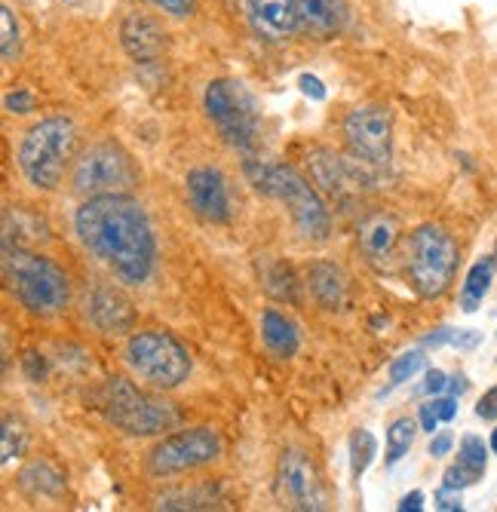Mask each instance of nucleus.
I'll return each mask as SVG.
<instances>
[{"mask_svg":"<svg viewBox=\"0 0 497 512\" xmlns=\"http://www.w3.org/2000/svg\"><path fill=\"white\" fill-rule=\"evenodd\" d=\"M399 246V221L387 212L369 215L359 224V252L366 255L372 267H387Z\"/></svg>","mask_w":497,"mask_h":512,"instance_id":"2eb2a0df","label":"nucleus"},{"mask_svg":"<svg viewBox=\"0 0 497 512\" xmlns=\"http://www.w3.org/2000/svg\"><path fill=\"white\" fill-rule=\"evenodd\" d=\"M22 451H25V433H22V427L13 424V421H4V463H10Z\"/></svg>","mask_w":497,"mask_h":512,"instance_id":"c85d7f7f","label":"nucleus"},{"mask_svg":"<svg viewBox=\"0 0 497 512\" xmlns=\"http://www.w3.org/2000/svg\"><path fill=\"white\" fill-rule=\"evenodd\" d=\"M86 316L105 335H120V332H126L129 325H132L129 301L120 298L114 289H105V286L86 292Z\"/></svg>","mask_w":497,"mask_h":512,"instance_id":"f3484780","label":"nucleus"},{"mask_svg":"<svg viewBox=\"0 0 497 512\" xmlns=\"http://www.w3.org/2000/svg\"><path fill=\"white\" fill-rule=\"evenodd\" d=\"M301 92H304V96H310L313 102H323L326 99V86L320 83V77H313V74H304L301 77Z\"/></svg>","mask_w":497,"mask_h":512,"instance_id":"c9c22d12","label":"nucleus"},{"mask_svg":"<svg viewBox=\"0 0 497 512\" xmlns=\"http://www.w3.org/2000/svg\"><path fill=\"white\" fill-rule=\"evenodd\" d=\"M436 506H439L442 512H458V509H464V503H461V491L445 488V485H442V491H436Z\"/></svg>","mask_w":497,"mask_h":512,"instance_id":"473e14b6","label":"nucleus"},{"mask_svg":"<svg viewBox=\"0 0 497 512\" xmlns=\"http://www.w3.org/2000/svg\"><path fill=\"white\" fill-rule=\"evenodd\" d=\"M344 135L350 151L372 166H387L393 154V114L381 105H366L347 114Z\"/></svg>","mask_w":497,"mask_h":512,"instance_id":"9b49d317","label":"nucleus"},{"mask_svg":"<svg viewBox=\"0 0 497 512\" xmlns=\"http://www.w3.org/2000/svg\"><path fill=\"white\" fill-rule=\"evenodd\" d=\"M252 31L267 43H286L301 28L298 0H246Z\"/></svg>","mask_w":497,"mask_h":512,"instance_id":"4468645a","label":"nucleus"},{"mask_svg":"<svg viewBox=\"0 0 497 512\" xmlns=\"http://www.w3.org/2000/svg\"><path fill=\"white\" fill-rule=\"evenodd\" d=\"M264 289L280 301H298V283H295L292 270L283 264H274L264 273Z\"/></svg>","mask_w":497,"mask_h":512,"instance_id":"393cba45","label":"nucleus"},{"mask_svg":"<svg viewBox=\"0 0 497 512\" xmlns=\"http://www.w3.org/2000/svg\"><path fill=\"white\" fill-rule=\"evenodd\" d=\"M448 451H451V436H448V433L433 436V442H430V454H433V457H445Z\"/></svg>","mask_w":497,"mask_h":512,"instance_id":"a19ab883","label":"nucleus"},{"mask_svg":"<svg viewBox=\"0 0 497 512\" xmlns=\"http://www.w3.org/2000/svg\"><path fill=\"white\" fill-rule=\"evenodd\" d=\"M491 451H494V454H497V430H494V433H491Z\"/></svg>","mask_w":497,"mask_h":512,"instance_id":"a18cd8bd","label":"nucleus"},{"mask_svg":"<svg viewBox=\"0 0 497 512\" xmlns=\"http://www.w3.org/2000/svg\"><path fill=\"white\" fill-rule=\"evenodd\" d=\"M277 494H280V503L289 509H301V512L326 509L323 485H320V479H316L313 463L301 451L283 454L280 476H277Z\"/></svg>","mask_w":497,"mask_h":512,"instance_id":"f8f14e48","label":"nucleus"},{"mask_svg":"<svg viewBox=\"0 0 497 512\" xmlns=\"http://www.w3.org/2000/svg\"><path fill=\"white\" fill-rule=\"evenodd\" d=\"M74 230L86 252L102 261L120 283L139 286L151 276L157 258L154 227L132 197H89L74 215Z\"/></svg>","mask_w":497,"mask_h":512,"instance_id":"f257e3e1","label":"nucleus"},{"mask_svg":"<svg viewBox=\"0 0 497 512\" xmlns=\"http://www.w3.org/2000/svg\"><path fill=\"white\" fill-rule=\"evenodd\" d=\"M451 335H455V332H451V329H439L436 335H430V338H424V344H427V347H439V344H451Z\"/></svg>","mask_w":497,"mask_h":512,"instance_id":"37998d69","label":"nucleus"},{"mask_svg":"<svg viewBox=\"0 0 497 512\" xmlns=\"http://www.w3.org/2000/svg\"><path fill=\"white\" fill-rule=\"evenodd\" d=\"M424 390L427 393H442V390H448V378H445V371H439V368H430L427 371V381H424Z\"/></svg>","mask_w":497,"mask_h":512,"instance_id":"4c0bfd02","label":"nucleus"},{"mask_svg":"<svg viewBox=\"0 0 497 512\" xmlns=\"http://www.w3.org/2000/svg\"><path fill=\"white\" fill-rule=\"evenodd\" d=\"M458 270V243L439 224H424L409 243V276L421 298H439Z\"/></svg>","mask_w":497,"mask_h":512,"instance_id":"423d86ee","label":"nucleus"},{"mask_svg":"<svg viewBox=\"0 0 497 512\" xmlns=\"http://www.w3.org/2000/svg\"><path fill=\"white\" fill-rule=\"evenodd\" d=\"M418 509H424V494L421 491H412V494H405L399 500V512H418Z\"/></svg>","mask_w":497,"mask_h":512,"instance_id":"ea45409f","label":"nucleus"},{"mask_svg":"<svg viewBox=\"0 0 497 512\" xmlns=\"http://www.w3.org/2000/svg\"><path fill=\"white\" fill-rule=\"evenodd\" d=\"M71 148H74V123L68 117H47L28 129L19 148V166L34 188L53 191L62 181Z\"/></svg>","mask_w":497,"mask_h":512,"instance_id":"20e7f679","label":"nucleus"},{"mask_svg":"<svg viewBox=\"0 0 497 512\" xmlns=\"http://www.w3.org/2000/svg\"><path fill=\"white\" fill-rule=\"evenodd\" d=\"M22 365H25V375H28L31 381H43V371H47V365H43V359H40L37 350H28V353L22 356Z\"/></svg>","mask_w":497,"mask_h":512,"instance_id":"72a5a7b5","label":"nucleus"},{"mask_svg":"<svg viewBox=\"0 0 497 512\" xmlns=\"http://www.w3.org/2000/svg\"><path fill=\"white\" fill-rule=\"evenodd\" d=\"M218 454H221L218 433H212L209 427H194L163 439L148 457V470L154 476H175V473L197 470L203 463H212Z\"/></svg>","mask_w":497,"mask_h":512,"instance_id":"9d476101","label":"nucleus"},{"mask_svg":"<svg viewBox=\"0 0 497 512\" xmlns=\"http://www.w3.org/2000/svg\"><path fill=\"white\" fill-rule=\"evenodd\" d=\"M375 454H378V439L369 430H353V436H350V470L356 479L372 467Z\"/></svg>","mask_w":497,"mask_h":512,"instance_id":"5701e85b","label":"nucleus"},{"mask_svg":"<svg viewBox=\"0 0 497 512\" xmlns=\"http://www.w3.org/2000/svg\"><path fill=\"white\" fill-rule=\"evenodd\" d=\"M494 264H497V261H491V258H482V261H476V264L470 267V273H467V283H464V295H461V307H464L467 313L479 310L482 298L488 295V289H491V279H494Z\"/></svg>","mask_w":497,"mask_h":512,"instance_id":"412c9836","label":"nucleus"},{"mask_svg":"<svg viewBox=\"0 0 497 512\" xmlns=\"http://www.w3.org/2000/svg\"><path fill=\"white\" fill-rule=\"evenodd\" d=\"M0 25H4V37H0V43H4V59L13 62L19 53V25H16V16L10 7L0 10Z\"/></svg>","mask_w":497,"mask_h":512,"instance_id":"cd10ccee","label":"nucleus"},{"mask_svg":"<svg viewBox=\"0 0 497 512\" xmlns=\"http://www.w3.org/2000/svg\"><path fill=\"white\" fill-rule=\"evenodd\" d=\"M4 105H7L10 114H28V111L34 108V99H31V92H28V89H19V92H10Z\"/></svg>","mask_w":497,"mask_h":512,"instance_id":"7c9ffc66","label":"nucleus"},{"mask_svg":"<svg viewBox=\"0 0 497 512\" xmlns=\"http://www.w3.org/2000/svg\"><path fill=\"white\" fill-rule=\"evenodd\" d=\"M448 387H451V393H464L467 390V378L464 375H455V378L448 381Z\"/></svg>","mask_w":497,"mask_h":512,"instance_id":"c03bdc74","label":"nucleus"},{"mask_svg":"<svg viewBox=\"0 0 497 512\" xmlns=\"http://www.w3.org/2000/svg\"><path fill=\"white\" fill-rule=\"evenodd\" d=\"M154 4H157L163 13L182 19V16H191V13H194V4H197V0H154Z\"/></svg>","mask_w":497,"mask_h":512,"instance_id":"2f4dec72","label":"nucleus"},{"mask_svg":"<svg viewBox=\"0 0 497 512\" xmlns=\"http://www.w3.org/2000/svg\"><path fill=\"white\" fill-rule=\"evenodd\" d=\"M451 344L464 347V350H473L479 344V335L476 332H455V335H451Z\"/></svg>","mask_w":497,"mask_h":512,"instance_id":"79ce46f5","label":"nucleus"},{"mask_svg":"<svg viewBox=\"0 0 497 512\" xmlns=\"http://www.w3.org/2000/svg\"><path fill=\"white\" fill-rule=\"evenodd\" d=\"M74 188L83 197L129 194L135 188V166L120 145H93L80 154L74 166Z\"/></svg>","mask_w":497,"mask_h":512,"instance_id":"1a4fd4ad","label":"nucleus"},{"mask_svg":"<svg viewBox=\"0 0 497 512\" xmlns=\"http://www.w3.org/2000/svg\"><path fill=\"white\" fill-rule=\"evenodd\" d=\"M249 172H252V181L258 184V191L277 197L280 203L289 206V215L298 227L301 240L307 243L329 240V230H332L329 209L301 172H295L292 166H261L258 172L255 166H249Z\"/></svg>","mask_w":497,"mask_h":512,"instance_id":"f03ea898","label":"nucleus"},{"mask_svg":"<svg viewBox=\"0 0 497 512\" xmlns=\"http://www.w3.org/2000/svg\"><path fill=\"white\" fill-rule=\"evenodd\" d=\"M108 421L129 436H157L178 424V411L166 399H154L126 378L108 384Z\"/></svg>","mask_w":497,"mask_h":512,"instance_id":"6e6552de","label":"nucleus"},{"mask_svg":"<svg viewBox=\"0 0 497 512\" xmlns=\"http://www.w3.org/2000/svg\"><path fill=\"white\" fill-rule=\"evenodd\" d=\"M476 479L461 467V463H455V467H448L445 470V476H442V485L445 488H455V491H461V488H467V485H473Z\"/></svg>","mask_w":497,"mask_h":512,"instance_id":"c756f323","label":"nucleus"},{"mask_svg":"<svg viewBox=\"0 0 497 512\" xmlns=\"http://www.w3.org/2000/svg\"><path fill=\"white\" fill-rule=\"evenodd\" d=\"M433 408L439 414V421L448 424V421H455V414H458V402L451 399V396H442V399H433Z\"/></svg>","mask_w":497,"mask_h":512,"instance_id":"e433bc0d","label":"nucleus"},{"mask_svg":"<svg viewBox=\"0 0 497 512\" xmlns=\"http://www.w3.org/2000/svg\"><path fill=\"white\" fill-rule=\"evenodd\" d=\"M458 463H461V467H464L473 479H482L485 463H488V448H485V442H482L479 436H464Z\"/></svg>","mask_w":497,"mask_h":512,"instance_id":"a878e982","label":"nucleus"},{"mask_svg":"<svg viewBox=\"0 0 497 512\" xmlns=\"http://www.w3.org/2000/svg\"><path fill=\"white\" fill-rule=\"evenodd\" d=\"M4 270H7V283H10L13 295L31 313L53 316L68 304V276L50 258L25 252L19 246L16 249L7 246Z\"/></svg>","mask_w":497,"mask_h":512,"instance_id":"7ed1b4c3","label":"nucleus"},{"mask_svg":"<svg viewBox=\"0 0 497 512\" xmlns=\"http://www.w3.org/2000/svg\"><path fill=\"white\" fill-rule=\"evenodd\" d=\"M301 28L316 40H329L347 25V4L344 0H298Z\"/></svg>","mask_w":497,"mask_h":512,"instance_id":"a211bd4d","label":"nucleus"},{"mask_svg":"<svg viewBox=\"0 0 497 512\" xmlns=\"http://www.w3.org/2000/svg\"><path fill=\"white\" fill-rule=\"evenodd\" d=\"M120 40H123V50L135 59V62H157L166 50V31L148 19L132 13L123 19L120 25Z\"/></svg>","mask_w":497,"mask_h":512,"instance_id":"dca6fc26","label":"nucleus"},{"mask_svg":"<svg viewBox=\"0 0 497 512\" xmlns=\"http://www.w3.org/2000/svg\"><path fill=\"white\" fill-rule=\"evenodd\" d=\"M442 421H439V414H436V408H433V402H427V405H421V430H427V433H433L436 427H439Z\"/></svg>","mask_w":497,"mask_h":512,"instance_id":"58836bf2","label":"nucleus"},{"mask_svg":"<svg viewBox=\"0 0 497 512\" xmlns=\"http://www.w3.org/2000/svg\"><path fill=\"white\" fill-rule=\"evenodd\" d=\"M261 335H264V344H267L270 353H277L283 359H289V356L298 353V329H295V322L286 319L277 310L267 307L261 313Z\"/></svg>","mask_w":497,"mask_h":512,"instance_id":"aec40b11","label":"nucleus"},{"mask_svg":"<svg viewBox=\"0 0 497 512\" xmlns=\"http://www.w3.org/2000/svg\"><path fill=\"white\" fill-rule=\"evenodd\" d=\"M307 279H310L313 298L320 301L326 310H341L344 307V301H347V279H344V273L335 264H326V261L310 264Z\"/></svg>","mask_w":497,"mask_h":512,"instance_id":"6ab92c4d","label":"nucleus"},{"mask_svg":"<svg viewBox=\"0 0 497 512\" xmlns=\"http://www.w3.org/2000/svg\"><path fill=\"white\" fill-rule=\"evenodd\" d=\"M206 114L221 138L237 151L258 145V105L249 89L237 80H212L206 86Z\"/></svg>","mask_w":497,"mask_h":512,"instance_id":"0eeeda50","label":"nucleus"},{"mask_svg":"<svg viewBox=\"0 0 497 512\" xmlns=\"http://www.w3.org/2000/svg\"><path fill=\"white\" fill-rule=\"evenodd\" d=\"M188 203L209 224L228 221L231 218V194H228V184H224V175L209 166L191 169L188 172Z\"/></svg>","mask_w":497,"mask_h":512,"instance_id":"ddd939ff","label":"nucleus"},{"mask_svg":"<svg viewBox=\"0 0 497 512\" xmlns=\"http://www.w3.org/2000/svg\"><path fill=\"white\" fill-rule=\"evenodd\" d=\"M126 365L148 387L175 390L191 375V356L185 344L169 332H139L126 344Z\"/></svg>","mask_w":497,"mask_h":512,"instance_id":"39448f33","label":"nucleus"},{"mask_svg":"<svg viewBox=\"0 0 497 512\" xmlns=\"http://www.w3.org/2000/svg\"><path fill=\"white\" fill-rule=\"evenodd\" d=\"M424 365H427V356H424L421 350H412V353L396 356V359L390 362V384L399 387V384H405V381H412Z\"/></svg>","mask_w":497,"mask_h":512,"instance_id":"bb28decb","label":"nucleus"},{"mask_svg":"<svg viewBox=\"0 0 497 512\" xmlns=\"http://www.w3.org/2000/svg\"><path fill=\"white\" fill-rule=\"evenodd\" d=\"M476 414L482 417V421H497V387H491V390L479 399Z\"/></svg>","mask_w":497,"mask_h":512,"instance_id":"f704fd0d","label":"nucleus"},{"mask_svg":"<svg viewBox=\"0 0 497 512\" xmlns=\"http://www.w3.org/2000/svg\"><path fill=\"white\" fill-rule=\"evenodd\" d=\"M22 488H28L31 494L56 497V494H62L65 479L50 467V463H31V467L22 473Z\"/></svg>","mask_w":497,"mask_h":512,"instance_id":"4be33fe9","label":"nucleus"},{"mask_svg":"<svg viewBox=\"0 0 497 512\" xmlns=\"http://www.w3.org/2000/svg\"><path fill=\"white\" fill-rule=\"evenodd\" d=\"M412 442H415V421H409V417L393 421L387 430V463L402 460L405 454H409Z\"/></svg>","mask_w":497,"mask_h":512,"instance_id":"b1692460","label":"nucleus"}]
</instances>
